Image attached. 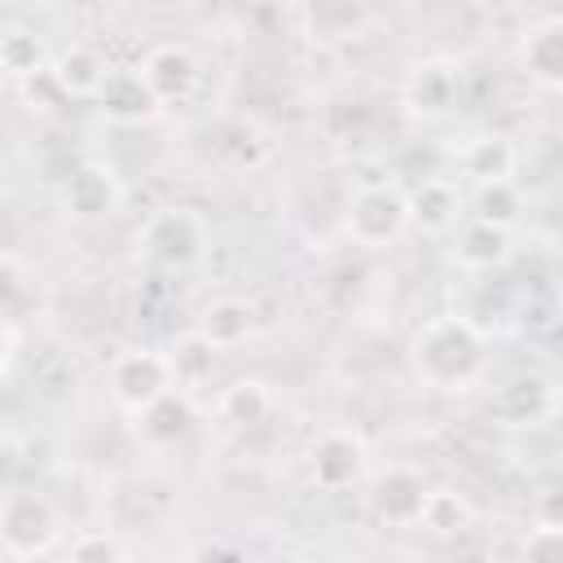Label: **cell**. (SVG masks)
Masks as SVG:
<instances>
[{
    "label": "cell",
    "mask_w": 563,
    "mask_h": 563,
    "mask_svg": "<svg viewBox=\"0 0 563 563\" xmlns=\"http://www.w3.org/2000/svg\"><path fill=\"white\" fill-rule=\"evenodd\" d=\"M413 361H418V369H422L435 387H457V383H466V378L479 369V343H475V334H471L466 321L440 317V321H431V325L418 334Z\"/></svg>",
    "instance_id": "6da1fadb"
},
{
    "label": "cell",
    "mask_w": 563,
    "mask_h": 563,
    "mask_svg": "<svg viewBox=\"0 0 563 563\" xmlns=\"http://www.w3.org/2000/svg\"><path fill=\"white\" fill-rule=\"evenodd\" d=\"M57 532V515L40 493H9L0 510V537L13 554H40Z\"/></svg>",
    "instance_id": "7a4b0ae2"
},
{
    "label": "cell",
    "mask_w": 563,
    "mask_h": 563,
    "mask_svg": "<svg viewBox=\"0 0 563 563\" xmlns=\"http://www.w3.org/2000/svg\"><path fill=\"white\" fill-rule=\"evenodd\" d=\"M409 220V202L391 189H361L352 198V216H347V229L356 242L365 246H378V242H391Z\"/></svg>",
    "instance_id": "3957f363"
},
{
    "label": "cell",
    "mask_w": 563,
    "mask_h": 563,
    "mask_svg": "<svg viewBox=\"0 0 563 563\" xmlns=\"http://www.w3.org/2000/svg\"><path fill=\"white\" fill-rule=\"evenodd\" d=\"M172 391V361L158 352H128L114 365V396L128 409H145Z\"/></svg>",
    "instance_id": "277c9868"
},
{
    "label": "cell",
    "mask_w": 563,
    "mask_h": 563,
    "mask_svg": "<svg viewBox=\"0 0 563 563\" xmlns=\"http://www.w3.org/2000/svg\"><path fill=\"white\" fill-rule=\"evenodd\" d=\"M145 255L158 264H189L198 255V224L185 211H167L145 229Z\"/></svg>",
    "instance_id": "5b68a950"
},
{
    "label": "cell",
    "mask_w": 563,
    "mask_h": 563,
    "mask_svg": "<svg viewBox=\"0 0 563 563\" xmlns=\"http://www.w3.org/2000/svg\"><path fill=\"white\" fill-rule=\"evenodd\" d=\"M141 79H145V88L154 92V101H172V97H185V92H189V84H194V62H189L185 48L163 44V48H154V53L145 57Z\"/></svg>",
    "instance_id": "8992f818"
},
{
    "label": "cell",
    "mask_w": 563,
    "mask_h": 563,
    "mask_svg": "<svg viewBox=\"0 0 563 563\" xmlns=\"http://www.w3.org/2000/svg\"><path fill=\"white\" fill-rule=\"evenodd\" d=\"M361 471V444L347 431H330L312 444V475L321 488H343Z\"/></svg>",
    "instance_id": "52a82bcc"
},
{
    "label": "cell",
    "mask_w": 563,
    "mask_h": 563,
    "mask_svg": "<svg viewBox=\"0 0 563 563\" xmlns=\"http://www.w3.org/2000/svg\"><path fill=\"white\" fill-rule=\"evenodd\" d=\"M374 501H378V515L391 519V523H409L422 515V501H427V488L422 479L409 471V466H391L378 488H374Z\"/></svg>",
    "instance_id": "ba28073f"
},
{
    "label": "cell",
    "mask_w": 563,
    "mask_h": 563,
    "mask_svg": "<svg viewBox=\"0 0 563 563\" xmlns=\"http://www.w3.org/2000/svg\"><path fill=\"white\" fill-rule=\"evenodd\" d=\"M246 330H251V308L238 303V299H220V303H211V308L202 312L198 339H202L207 347H233V343L246 339Z\"/></svg>",
    "instance_id": "9c48e42d"
},
{
    "label": "cell",
    "mask_w": 563,
    "mask_h": 563,
    "mask_svg": "<svg viewBox=\"0 0 563 563\" xmlns=\"http://www.w3.org/2000/svg\"><path fill=\"white\" fill-rule=\"evenodd\" d=\"M101 101H106V110H110L114 119H141V114H150L154 92L145 88L141 70H119V75H106Z\"/></svg>",
    "instance_id": "30bf717a"
},
{
    "label": "cell",
    "mask_w": 563,
    "mask_h": 563,
    "mask_svg": "<svg viewBox=\"0 0 563 563\" xmlns=\"http://www.w3.org/2000/svg\"><path fill=\"white\" fill-rule=\"evenodd\" d=\"M106 75H110V70H106L88 48H70V53H62V62H57V70H53L57 88H62V92H70V97L101 92Z\"/></svg>",
    "instance_id": "8fae6325"
},
{
    "label": "cell",
    "mask_w": 563,
    "mask_h": 563,
    "mask_svg": "<svg viewBox=\"0 0 563 563\" xmlns=\"http://www.w3.org/2000/svg\"><path fill=\"white\" fill-rule=\"evenodd\" d=\"M66 202H70L75 216H101V211H110V202H114V185H110V176H106L101 167H84V172L70 176Z\"/></svg>",
    "instance_id": "7c38bea8"
},
{
    "label": "cell",
    "mask_w": 563,
    "mask_h": 563,
    "mask_svg": "<svg viewBox=\"0 0 563 563\" xmlns=\"http://www.w3.org/2000/svg\"><path fill=\"white\" fill-rule=\"evenodd\" d=\"M185 427H189V405H185L176 391H167V396H158L154 405L141 409V431H145V440L167 444V440H176Z\"/></svg>",
    "instance_id": "4fadbf2b"
},
{
    "label": "cell",
    "mask_w": 563,
    "mask_h": 563,
    "mask_svg": "<svg viewBox=\"0 0 563 563\" xmlns=\"http://www.w3.org/2000/svg\"><path fill=\"white\" fill-rule=\"evenodd\" d=\"M506 255V233L493 229V224H471L462 233V246H457V260L466 268H493L497 260Z\"/></svg>",
    "instance_id": "5bb4252c"
},
{
    "label": "cell",
    "mask_w": 563,
    "mask_h": 563,
    "mask_svg": "<svg viewBox=\"0 0 563 563\" xmlns=\"http://www.w3.org/2000/svg\"><path fill=\"white\" fill-rule=\"evenodd\" d=\"M528 66L545 79V84H559V70H563V44H559V22L550 18L541 31L528 35Z\"/></svg>",
    "instance_id": "9a60e30c"
},
{
    "label": "cell",
    "mask_w": 563,
    "mask_h": 563,
    "mask_svg": "<svg viewBox=\"0 0 563 563\" xmlns=\"http://www.w3.org/2000/svg\"><path fill=\"white\" fill-rule=\"evenodd\" d=\"M453 211H457V194L449 185H440V180H427L413 194V207H409V216H418L427 229H444L453 220Z\"/></svg>",
    "instance_id": "2e32d148"
},
{
    "label": "cell",
    "mask_w": 563,
    "mask_h": 563,
    "mask_svg": "<svg viewBox=\"0 0 563 563\" xmlns=\"http://www.w3.org/2000/svg\"><path fill=\"white\" fill-rule=\"evenodd\" d=\"M515 207H519L515 189H510L506 180H488V185H484V194H479V224L506 229V224L515 220Z\"/></svg>",
    "instance_id": "e0dca14e"
},
{
    "label": "cell",
    "mask_w": 563,
    "mask_h": 563,
    "mask_svg": "<svg viewBox=\"0 0 563 563\" xmlns=\"http://www.w3.org/2000/svg\"><path fill=\"white\" fill-rule=\"evenodd\" d=\"M264 409H268V396H264L260 383H238V387H229V396H224V413H229L233 422H260Z\"/></svg>",
    "instance_id": "ac0fdd59"
},
{
    "label": "cell",
    "mask_w": 563,
    "mask_h": 563,
    "mask_svg": "<svg viewBox=\"0 0 563 563\" xmlns=\"http://www.w3.org/2000/svg\"><path fill=\"white\" fill-rule=\"evenodd\" d=\"M462 501L457 497H449V493H427V501H422V515L418 519H427L435 532H453L457 523H462Z\"/></svg>",
    "instance_id": "d6986e66"
},
{
    "label": "cell",
    "mask_w": 563,
    "mask_h": 563,
    "mask_svg": "<svg viewBox=\"0 0 563 563\" xmlns=\"http://www.w3.org/2000/svg\"><path fill=\"white\" fill-rule=\"evenodd\" d=\"M0 62H4L9 70H18V75H31L35 62H40L35 35H4V40H0Z\"/></svg>",
    "instance_id": "ffe728a7"
},
{
    "label": "cell",
    "mask_w": 563,
    "mask_h": 563,
    "mask_svg": "<svg viewBox=\"0 0 563 563\" xmlns=\"http://www.w3.org/2000/svg\"><path fill=\"white\" fill-rule=\"evenodd\" d=\"M506 167H510V150H506L501 141H484V145L471 154V172L484 176V185H488V180H506Z\"/></svg>",
    "instance_id": "44dd1931"
},
{
    "label": "cell",
    "mask_w": 563,
    "mask_h": 563,
    "mask_svg": "<svg viewBox=\"0 0 563 563\" xmlns=\"http://www.w3.org/2000/svg\"><path fill=\"white\" fill-rule=\"evenodd\" d=\"M523 559L528 563H563V537H559V528L554 523H541L537 532H528Z\"/></svg>",
    "instance_id": "7402d4cb"
},
{
    "label": "cell",
    "mask_w": 563,
    "mask_h": 563,
    "mask_svg": "<svg viewBox=\"0 0 563 563\" xmlns=\"http://www.w3.org/2000/svg\"><path fill=\"white\" fill-rule=\"evenodd\" d=\"M70 563H123V554H119V541H114V537L92 532V537H79V541H75Z\"/></svg>",
    "instance_id": "603a6c76"
},
{
    "label": "cell",
    "mask_w": 563,
    "mask_h": 563,
    "mask_svg": "<svg viewBox=\"0 0 563 563\" xmlns=\"http://www.w3.org/2000/svg\"><path fill=\"white\" fill-rule=\"evenodd\" d=\"M194 563H246L233 545H224V541H216V545H202L198 554H194Z\"/></svg>",
    "instance_id": "cb8c5ba5"
},
{
    "label": "cell",
    "mask_w": 563,
    "mask_h": 563,
    "mask_svg": "<svg viewBox=\"0 0 563 563\" xmlns=\"http://www.w3.org/2000/svg\"><path fill=\"white\" fill-rule=\"evenodd\" d=\"M9 471H13V453H9L4 444H0V484L9 479Z\"/></svg>",
    "instance_id": "d4e9b609"
}]
</instances>
